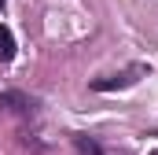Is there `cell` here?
Masks as SVG:
<instances>
[{"label":"cell","instance_id":"1","mask_svg":"<svg viewBox=\"0 0 158 155\" xmlns=\"http://www.w3.org/2000/svg\"><path fill=\"white\" fill-rule=\"evenodd\" d=\"M147 74V63H132L129 70H121V74H110V78H96L92 81V89L96 92H114V89H129V85H136L140 78Z\"/></svg>","mask_w":158,"mask_h":155},{"label":"cell","instance_id":"2","mask_svg":"<svg viewBox=\"0 0 158 155\" xmlns=\"http://www.w3.org/2000/svg\"><path fill=\"white\" fill-rule=\"evenodd\" d=\"M7 59H15V37L7 26H0V63H7Z\"/></svg>","mask_w":158,"mask_h":155},{"label":"cell","instance_id":"3","mask_svg":"<svg viewBox=\"0 0 158 155\" xmlns=\"http://www.w3.org/2000/svg\"><path fill=\"white\" fill-rule=\"evenodd\" d=\"M0 104L11 107V111H30V100H26L22 92H0Z\"/></svg>","mask_w":158,"mask_h":155},{"label":"cell","instance_id":"4","mask_svg":"<svg viewBox=\"0 0 158 155\" xmlns=\"http://www.w3.org/2000/svg\"><path fill=\"white\" fill-rule=\"evenodd\" d=\"M74 148H77L81 155H103V152H99V144H96V140H88V137H81V133L74 137Z\"/></svg>","mask_w":158,"mask_h":155},{"label":"cell","instance_id":"5","mask_svg":"<svg viewBox=\"0 0 158 155\" xmlns=\"http://www.w3.org/2000/svg\"><path fill=\"white\" fill-rule=\"evenodd\" d=\"M0 7H4V0H0Z\"/></svg>","mask_w":158,"mask_h":155}]
</instances>
